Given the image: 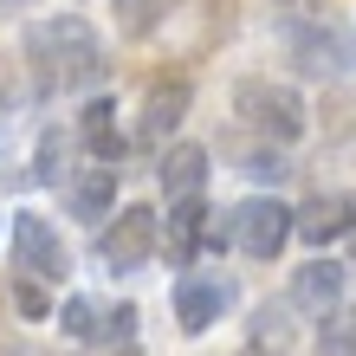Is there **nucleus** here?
<instances>
[{
    "label": "nucleus",
    "mask_w": 356,
    "mask_h": 356,
    "mask_svg": "<svg viewBox=\"0 0 356 356\" xmlns=\"http://www.w3.org/2000/svg\"><path fill=\"white\" fill-rule=\"evenodd\" d=\"M26 52H33V65H39V78H46V85L85 91V85H97V78H104V46H97V33H91L78 13L33 26Z\"/></svg>",
    "instance_id": "1"
},
{
    "label": "nucleus",
    "mask_w": 356,
    "mask_h": 356,
    "mask_svg": "<svg viewBox=\"0 0 356 356\" xmlns=\"http://www.w3.org/2000/svg\"><path fill=\"white\" fill-rule=\"evenodd\" d=\"M234 111L253 123L259 136L272 143H298L305 136V97L291 85H272V78H246V85L234 91Z\"/></svg>",
    "instance_id": "2"
},
{
    "label": "nucleus",
    "mask_w": 356,
    "mask_h": 356,
    "mask_svg": "<svg viewBox=\"0 0 356 356\" xmlns=\"http://www.w3.org/2000/svg\"><path fill=\"white\" fill-rule=\"evenodd\" d=\"M13 272L19 279H39V285H65L72 259H65V240L52 234L46 214H26V207L13 214Z\"/></svg>",
    "instance_id": "3"
},
{
    "label": "nucleus",
    "mask_w": 356,
    "mask_h": 356,
    "mask_svg": "<svg viewBox=\"0 0 356 356\" xmlns=\"http://www.w3.org/2000/svg\"><path fill=\"white\" fill-rule=\"evenodd\" d=\"M227 240H234L240 253H253V259H272V253L291 240V207H285V201H272V195L240 201L234 214H227Z\"/></svg>",
    "instance_id": "4"
},
{
    "label": "nucleus",
    "mask_w": 356,
    "mask_h": 356,
    "mask_svg": "<svg viewBox=\"0 0 356 356\" xmlns=\"http://www.w3.org/2000/svg\"><path fill=\"white\" fill-rule=\"evenodd\" d=\"M156 227H162V220L149 214V207H123V214L104 227V240H97L104 266H111V272H136L143 259L156 253Z\"/></svg>",
    "instance_id": "5"
},
{
    "label": "nucleus",
    "mask_w": 356,
    "mask_h": 356,
    "mask_svg": "<svg viewBox=\"0 0 356 356\" xmlns=\"http://www.w3.org/2000/svg\"><path fill=\"white\" fill-rule=\"evenodd\" d=\"M227 305H234V285H227V279H201V272H188V279L175 285V318H181V330L220 324Z\"/></svg>",
    "instance_id": "6"
},
{
    "label": "nucleus",
    "mask_w": 356,
    "mask_h": 356,
    "mask_svg": "<svg viewBox=\"0 0 356 356\" xmlns=\"http://www.w3.org/2000/svg\"><path fill=\"white\" fill-rule=\"evenodd\" d=\"M207 207H201V195H175V207H169V227H156V246H169V259L175 266H188L195 259V246L207 240Z\"/></svg>",
    "instance_id": "7"
},
{
    "label": "nucleus",
    "mask_w": 356,
    "mask_h": 356,
    "mask_svg": "<svg viewBox=\"0 0 356 356\" xmlns=\"http://www.w3.org/2000/svg\"><path fill=\"white\" fill-rule=\"evenodd\" d=\"M65 207H72V220H111V207H117V169H111V162L78 169L65 181Z\"/></svg>",
    "instance_id": "8"
},
{
    "label": "nucleus",
    "mask_w": 356,
    "mask_h": 356,
    "mask_svg": "<svg viewBox=\"0 0 356 356\" xmlns=\"http://www.w3.org/2000/svg\"><path fill=\"white\" fill-rule=\"evenodd\" d=\"M337 298H343V266L337 259H311V266L291 272V305L298 311L324 318V311H337Z\"/></svg>",
    "instance_id": "9"
},
{
    "label": "nucleus",
    "mask_w": 356,
    "mask_h": 356,
    "mask_svg": "<svg viewBox=\"0 0 356 356\" xmlns=\"http://www.w3.org/2000/svg\"><path fill=\"white\" fill-rule=\"evenodd\" d=\"M188 117V85L175 78V85H156L149 97H143V123H136V143L143 149H162L169 143V130Z\"/></svg>",
    "instance_id": "10"
},
{
    "label": "nucleus",
    "mask_w": 356,
    "mask_h": 356,
    "mask_svg": "<svg viewBox=\"0 0 356 356\" xmlns=\"http://www.w3.org/2000/svg\"><path fill=\"white\" fill-rule=\"evenodd\" d=\"M291 234L311 240V246L343 240V234H350V201H343V195H318V201H305L298 214H291Z\"/></svg>",
    "instance_id": "11"
},
{
    "label": "nucleus",
    "mask_w": 356,
    "mask_h": 356,
    "mask_svg": "<svg viewBox=\"0 0 356 356\" xmlns=\"http://www.w3.org/2000/svg\"><path fill=\"white\" fill-rule=\"evenodd\" d=\"M78 136H85V149H91L97 162H117V156H123L117 104H111V97H91V104H85V123H78Z\"/></svg>",
    "instance_id": "12"
},
{
    "label": "nucleus",
    "mask_w": 356,
    "mask_h": 356,
    "mask_svg": "<svg viewBox=\"0 0 356 356\" xmlns=\"http://www.w3.org/2000/svg\"><path fill=\"white\" fill-rule=\"evenodd\" d=\"M207 181V149H195V143H175V149H162V188L175 195H195V188Z\"/></svg>",
    "instance_id": "13"
},
{
    "label": "nucleus",
    "mask_w": 356,
    "mask_h": 356,
    "mask_svg": "<svg viewBox=\"0 0 356 356\" xmlns=\"http://www.w3.org/2000/svg\"><path fill=\"white\" fill-rule=\"evenodd\" d=\"M291 52H298L305 72H337V39H330V26H298Z\"/></svg>",
    "instance_id": "14"
},
{
    "label": "nucleus",
    "mask_w": 356,
    "mask_h": 356,
    "mask_svg": "<svg viewBox=\"0 0 356 356\" xmlns=\"http://www.w3.org/2000/svg\"><path fill=\"white\" fill-rule=\"evenodd\" d=\"M111 13H117V33L123 39H143V33H156L162 0H111Z\"/></svg>",
    "instance_id": "15"
},
{
    "label": "nucleus",
    "mask_w": 356,
    "mask_h": 356,
    "mask_svg": "<svg viewBox=\"0 0 356 356\" xmlns=\"http://www.w3.org/2000/svg\"><path fill=\"white\" fill-rule=\"evenodd\" d=\"M97 318H104V311L91 298H65V305H58V324H65V337H78V343L97 337Z\"/></svg>",
    "instance_id": "16"
},
{
    "label": "nucleus",
    "mask_w": 356,
    "mask_h": 356,
    "mask_svg": "<svg viewBox=\"0 0 356 356\" xmlns=\"http://www.w3.org/2000/svg\"><path fill=\"white\" fill-rule=\"evenodd\" d=\"M324 356H356V311H343V318L324 311Z\"/></svg>",
    "instance_id": "17"
},
{
    "label": "nucleus",
    "mask_w": 356,
    "mask_h": 356,
    "mask_svg": "<svg viewBox=\"0 0 356 356\" xmlns=\"http://www.w3.org/2000/svg\"><path fill=\"white\" fill-rule=\"evenodd\" d=\"M130 330H136V305H117V311L97 318V337L91 343H130Z\"/></svg>",
    "instance_id": "18"
},
{
    "label": "nucleus",
    "mask_w": 356,
    "mask_h": 356,
    "mask_svg": "<svg viewBox=\"0 0 356 356\" xmlns=\"http://www.w3.org/2000/svg\"><path fill=\"white\" fill-rule=\"evenodd\" d=\"M58 149H65V136L46 130V143H39V162H33V181H58Z\"/></svg>",
    "instance_id": "19"
},
{
    "label": "nucleus",
    "mask_w": 356,
    "mask_h": 356,
    "mask_svg": "<svg viewBox=\"0 0 356 356\" xmlns=\"http://www.w3.org/2000/svg\"><path fill=\"white\" fill-rule=\"evenodd\" d=\"M19 311H26V318H46V291H39V279H19Z\"/></svg>",
    "instance_id": "20"
},
{
    "label": "nucleus",
    "mask_w": 356,
    "mask_h": 356,
    "mask_svg": "<svg viewBox=\"0 0 356 356\" xmlns=\"http://www.w3.org/2000/svg\"><path fill=\"white\" fill-rule=\"evenodd\" d=\"M104 350H111V356H136V350H117V343H104Z\"/></svg>",
    "instance_id": "21"
},
{
    "label": "nucleus",
    "mask_w": 356,
    "mask_h": 356,
    "mask_svg": "<svg viewBox=\"0 0 356 356\" xmlns=\"http://www.w3.org/2000/svg\"><path fill=\"white\" fill-rule=\"evenodd\" d=\"M272 7H291V0H272Z\"/></svg>",
    "instance_id": "22"
}]
</instances>
